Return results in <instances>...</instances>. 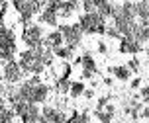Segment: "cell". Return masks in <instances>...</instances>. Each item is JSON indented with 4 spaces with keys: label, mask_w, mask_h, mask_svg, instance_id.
Returning a JSON list of instances; mask_svg holds the SVG:
<instances>
[{
    "label": "cell",
    "mask_w": 149,
    "mask_h": 123,
    "mask_svg": "<svg viewBox=\"0 0 149 123\" xmlns=\"http://www.w3.org/2000/svg\"><path fill=\"white\" fill-rule=\"evenodd\" d=\"M49 94H51V86L49 84H45V82H41L39 86H36V92H33V104H45L47 102V98H49Z\"/></svg>",
    "instance_id": "11"
},
{
    "label": "cell",
    "mask_w": 149,
    "mask_h": 123,
    "mask_svg": "<svg viewBox=\"0 0 149 123\" xmlns=\"http://www.w3.org/2000/svg\"><path fill=\"white\" fill-rule=\"evenodd\" d=\"M139 117H141V119H149V106H145V108L141 109V113H139Z\"/></svg>",
    "instance_id": "32"
},
{
    "label": "cell",
    "mask_w": 149,
    "mask_h": 123,
    "mask_svg": "<svg viewBox=\"0 0 149 123\" xmlns=\"http://www.w3.org/2000/svg\"><path fill=\"white\" fill-rule=\"evenodd\" d=\"M141 49H143V45L137 43L132 37H122V41H120V45H118V51L122 55H137Z\"/></svg>",
    "instance_id": "8"
},
{
    "label": "cell",
    "mask_w": 149,
    "mask_h": 123,
    "mask_svg": "<svg viewBox=\"0 0 149 123\" xmlns=\"http://www.w3.org/2000/svg\"><path fill=\"white\" fill-rule=\"evenodd\" d=\"M8 8H10V2H8V0H2V2H0V22H4V16L8 14Z\"/></svg>",
    "instance_id": "27"
},
{
    "label": "cell",
    "mask_w": 149,
    "mask_h": 123,
    "mask_svg": "<svg viewBox=\"0 0 149 123\" xmlns=\"http://www.w3.org/2000/svg\"><path fill=\"white\" fill-rule=\"evenodd\" d=\"M139 59H130V61H127V68H130V70H132V73H137V70H139Z\"/></svg>",
    "instance_id": "26"
},
{
    "label": "cell",
    "mask_w": 149,
    "mask_h": 123,
    "mask_svg": "<svg viewBox=\"0 0 149 123\" xmlns=\"http://www.w3.org/2000/svg\"><path fill=\"white\" fill-rule=\"evenodd\" d=\"M108 104H110V96H100L98 102H96V109H98V111H104Z\"/></svg>",
    "instance_id": "24"
},
{
    "label": "cell",
    "mask_w": 149,
    "mask_h": 123,
    "mask_svg": "<svg viewBox=\"0 0 149 123\" xmlns=\"http://www.w3.org/2000/svg\"><path fill=\"white\" fill-rule=\"evenodd\" d=\"M104 111H108L110 115H116V106H114V104H108V106H106V109H104Z\"/></svg>",
    "instance_id": "31"
},
{
    "label": "cell",
    "mask_w": 149,
    "mask_h": 123,
    "mask_svg": "<svg viewBox=\"0 0 149 123\" xmlns=\"http://www.w3.org/2000/svg\"><path fill=\"white\" fill-rule=\"evenodd\" d=\"M139 96H141V100L149 106V86H143L141 90H139Z\"/></svg>",
    "instance_id": "28"
},
{
    "label": "cell",
    "mask_w": 149,
    "mask_h": 123,
    "mask_svg": "<svg viewBox=\"0 0 149 123\" xmlns=\"http://www.w3.org/2000/svg\"><path fill=\"white\" fill-rule=\"evenodd\" d=\"M106 35L112 37V39H118V41H122V37H124V35H122V33L118 31V29L114 28V23H112V26H108V31H106Z\"/></svg>",
    "instance_id": "25"
},
{
    "label": "cell",
    "mask_w": 149,
    "mask_h": 123,
    "mask_svg": "<svg viewBox=\"0 0 149 123\" xmlns=\"http://www.w3.org/2000/svg\"><path fill=\"white\" fill-rule=\"evenodd\" d=\"M94 117L98 119V123H112L114 119V115H110L108 111H98V109H94Z\"/></svg>",
    "instance_id": "22"
},
{
    "label": "cell",
    "mask_w": 149,
    "mask_h": 123,
    "mask_svg": "<svg viewBox=\"0 0 149 123\" xmlns=\"http://www.w3.org/2000/svg\"><path fill=\"white\" fill-rule=\"evenodd\" d=\"M57 16H59V14H57V12H53V10H43V12L39 14V22L47 23V26H51V28H57V26H61Z\"/></svg>",
    "instance_id": "13"
},
{
    "label": "cell",
    "mask_w": 149,
    "mask_h": 123,
    "mask_svg": "<svg viewBox=\"0 0 149 123\" xmlns=\"http://www.w3.org/2000/svg\"><path fill=\"white\" fill-rule=\"evenodd\" d=\"M65 45V37H63V33H61L59 29H53V31H49L47 35H45V41H43V47H47V49H59V47H63Z\"/></svg>",
    "instance_id": "9"
},
{
    "label": "cell",
    "mask_w": 149,
    "mask_h": 123,
    "mask_svg": "<svg viewBox=\"0 0 149 123\" xmlns=\"http://www.w3.org/2000/svg\"><path fill=\"white\" fill-rule=\"evenodd\" d=\"M79 26L84 33H98V35H106L108 31V23L98 12H92V14H81L79 16Z\"/></svg>",
    "instance_id": "3"
},
{
    "label": "cell",
    "mask_w": 149,
    "mask_h": 123,
    "mask_svg": "<svg viewBox=\"0 0 149 123\" xmlns=\"http://www.w3.org/2000/svg\"><path fill=\"white\" fill-rule=\"evenodd\" d=\"M147 59H149V49H147Z\"/></svg>",
    "instance_id": "36"
},
{
    "label": "cell",
    "mask_w": 149,
    "mask_h": 123,
    "mask_svg": "<svg viewBox=\"0 0 149 123\" xmlns=\"http://www.w3.org/2000/svg\"><path fill=\"white\" fill-rule=\"evenodd\" d=\"M81 6H82V4H79L77 0H63V2H61L59 16H61V18H71V16H73Z\"/></svg>",
    "instance_id": "12"
},
{
    "label": "cell",
    "mask_w": 149,
    "mask_h": 123,
    "mask_svg": "<svg viewBox=\"0 0 149 123\" xmlns=\"http://www.w3.org/2000/svg\"><path fill=\"white\" fill-rule=\"evenodd\" d=\"M67 123H90V113L84 109V111H77L73 109V113L69 115V121Z\"/></svg>",
    "instance_id": "19"
},
{
    "label": "cell",
    "mask_w": 149,
    "mask_h": 123,
    "mask_svg": "<svg viewBox=\"0 0 149 123\" xmlns=\"http://www.w3.org/2000/svg\"><path fill=\"white\" fill-rule=\"evenodd\" d=\"M82 57V70H90V73H94L96 74V70H98V66H96V61H94V57L90 55V51H84L81 55Z\"/></svg>",
    "instance_id": "16"
},
{
    "label": "cell",
    "mask_w": 149,
    "mask_h": 123,
    "mask_svg": "<svg viewBox=\"0 0 149 123\" xmlns=\"http://www.w3.org/2000/svg\"><path fill=\"white\" fill-rule=\"evenodd\" d=\"M104 84H106V86H112V84H114V80H112V78H106V76H104Z\"/></svg>",
    "instance_id": "35"
},
{
    "label": "cell",
    "mask_w": 149,
    "mask_h": 123,
    "mask_svg": "<svg viewBox=\"0 0 149 123\" xmlns=\"http://www.w3.org/2000/svg\"><path fill=\"white\" fill-rule=\"evenodd\" d=\"M45 2H37V0H12V8L20 14V23L22 26H28L31 23V18L36 14H41L45 8Z\"/></svg>",
    "instance_id": "2"
},
{
    "label": "cell",
    "mask_w": 149,
    "mask_h": 123,
    "mask_svg": "<svg viewBox=\"0 0 149 123\" xmlns=\"http://www.w3.org/2000/svg\"><path fill=\"white\" fill-rule=\"evenodd\" d=\"M20 119H22V123H39V119H41V108L37 104H28L24 108Z\"/></svg>",
    "instance_id": "7"
},
{
    "label": "cell",
    "mask_w": 149,
    "mask_h": 123,
    "mask_svg": "<svg viewBox=\"0 0 149 123\" xmlns=\"http://www.w3.org/2000/svg\"><path fill=\"white\" fill-rule=\"evenodd\" d=\"M135 8H137V20L139 22H149V2L147 0L135 2Z\"/></svg>",
    "instance_id": "18"
},
{
    "label": "cell",
    "mask_w": 149,
    "mask_h": 123,
    "mask_svg": "<svg viewBox=\"0 0 149 123\" xmlns=\"http://www.w3.org/2000/svg\"><path fill=\"white\" fill-rule=\"evenodd\" d=\"M71 73H73V63H61V74L57 78H69L71 80Z\"/></svg>",
    "instance_id": "21"
},
{
    "label": "cell",
    "mask_w": 149,
    "mask_h": 123,
    "mask_svg": "<svg viewBox=\"0 0 149 123\" xmlns=\"http://www.w3.org/2000/svg\"><path fill=\"white\" fill-rule=\"evenodd\" d=\"M130 88H132V90H137V88L141 90V78H139V76H137V78H132V82H130Z\"/></svg>",
    "instance_id": "30"
},
{
    "label": "cell",
    "mask_w": 149,
    "mask_h": 123,
    "mask_svg": "<svg viewBox=\"0 0 149 123\" xmlns=\"http://www.w3.org/2000/svg\"><path fill=\"white\" fill-rule=\"evenodd\" d=\"M84 92H86L84 82H82V80H74L73 86H71V92H69V96H71V98H79V96H84Z\"/></svg>",
    "instance_id": "20"
},
{
    "label": "cell",
    "mask_w": 149,
    "mask_h": 123,
    "mask_svg": "<svg viewBox=\"0 0 149 123\" xmlns=\"http://www.w3.org/2000/svg\"><path fill=\"white\" fill-rule=\"evenodd\" d=\"M22 41L26 43L28 49L43 47L45 35H43L41 26H39V23H28V26H24V29H22Z\"/></svg>",
    "instance_id": "4"
},
{
    "label": "cell",
    "mask_w": 149,
    "mask_h": 123,
    "mask_svg": "<svg viewBox=\"0 0 149 123\" xmlns=\"http://www.w3.org/2000/svg\"><path fill=\"white\" fill-rule=\"evenodd\" d=\"M18 47H16V33L12 28H8L4 22H0V59L2 65L14 61Z\"/></svg>",
    "instance_id": "1"
},
{
    "label": "cell",
    "mask_w": 149,
    "mask_h": 123,
    "mask_svg": "<svg viewBox=\"0 0 149 123\" xmlns=\"http://www.w3.org/2000/svg\"><path fill=\"white\" fill-rule=\"evenodd\" d=\"M57 29L63 33V37H65V45H67V47H71V49H77V47L81 45L84 31L81 29L79 22H77V23H61Z\"/></svg>",
    "instance_id": "5"
},
{
    "label": "cell",
    "mask_w": 149,
    "mask_h": 123,
    "mask_svg": "<svg viewBox=\"0 0 149 123\" xmlns=\"http://www.w3.org/2000/svg\"><path fill=\"white\" fill-rule=\"evenodd\" d=\"M98 53L100 55H108V45H106V41H98Z\"/></svg>",
    "instance_id": "29"
},
{
    "label": "cell",
    "mask_w": 149,
    "mask_h": 123,
    "mask_svg": "<svg viewBox=\"0 0 149 123\" xmlns=\"http://www.w3.org/2000/svg\"><path fill=\"white\" fill-rule=\"evenodd\" d=\"M84 98H86V100L94 98V90H92V88H86V92H84Z\"/></svg>",
    "instance_id": "33"
},
{
    "label": "cell",
    "mask_w": 149,
    "mask_h": 123,
    "mask_svg": "<svg viewBox=\"0 0 149 123\" xmlns=\"http://www.w3.org/2000/svg\"><path fill=\"white\" fill-rule=\"evenodd\" d=\"M96 12V0H84L82 2V14H92Z\"/></svg>",
    "instance_id": "23"
},
{
    "label": "cell",
    "mask_w": 149,
    "mask_h": 123,
    "mask_svg": "<svg viewBox=\"0 0 149 123\" xmlns=\"http://www.w3.org/2000/svg\"><path fill=\"white\" fill-rule=\"evenodd\" d=\"M71 86H73V80L69 78H55V92H57V96H65L71 92Z\"/></svg>",
    "instance_id": "15"
},
{
    "label": "cell",
    "mask_w": 149,
    "mask_h": 123,
    "mask_svg": "<svg viewBox=\"0 0 149 123\" xmlns=\"http://www.w3.org/2000/svg\"><path fill=\"white\" fill-rule=\"evenodd\" d=\"M24 76L26 74H24V70H22V66H20L18 61H10L6 65H2V80H4V84H10V86H16L18 82L22 84Z\"/></svg>",
    "instance_id": "6"
},
{
    "label": "cell",
    "mask_w": 149,
    "mask_h": 123,
    "mask_svg": "<svg viewBox=\"0 0 149 123\" xmlns=\"http://www.w3.org/2000/svg\"><path fill=\"white\" fill-rule=\"evenodd\" d=\"M53 53H55V57L61 59L63 63L74 61V49H71V47H67V45H63V47H59V49H55Z\"/></svg>",
    "instance_id": "17"
},
{
    "label": "cell",
    "mask_w": 149,
    "mask_h": 123,
    "mask_svg": "<svg viewBox=\"0 0 149 123\" xmlns=\"http://www.w3.org/2000/svg\"><path fill=\"white\" fill-rule=\"evenodd\" d=\"M94 73H90V70H82V78H92Z\"/></svg>",
    "instance_id": "34"
},
{
    "label": "cell",
    "mask_w": 149,
    "mask_h": 123,
    "mask_svg": "<svg viewBox=\"0 0 149 123\" xmlns=\"http://www.w3.org/2000/svg\"><path fill=\"white\" fill-rule=\"evenodd\" d=\"M108 73L114 76L116 80H120V82H127V80L132 78V70L127 68V65H114V66H108Z\"/></svg>",
    "instance_id": "10"
},
{
    "label": "cell",
    "mask_w": 149,
    "mask_h": 123,
    "mask_svg": "<svg viewBox=\"0 0 149 123\" xmlns=\"http://www.w3.org/2000/svg\"><path fill=\"white\" fill-rule=\"evenodd\" d=\"M14 117H18L14 113V109L6 104V100H2V104H0V123H14Z\"/></svg>",
    "instance_id": "14"
}]
</instances>
